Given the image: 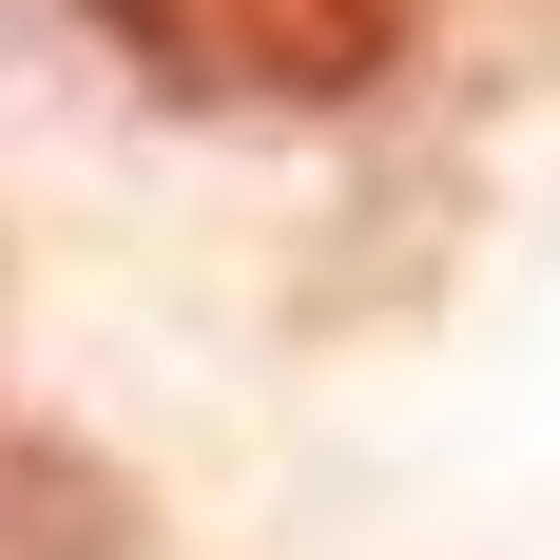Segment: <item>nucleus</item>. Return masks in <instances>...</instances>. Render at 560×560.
<instances>
[{"label": "nucleus", "instance_id": "1", "mask_svg": "<svg viewBox=\"0 0 560 560\" xmlns=\"http://www.w3.org/2000/svg\"><path fill=\"white\" fill-rule=\"evenodd\" d=\"M97 39L213 116H348L406 78L425 0H97Z\"/></svg>", "mask_w": 560, "mask_h": 560}, {"label": "nucleus", "instance_id": "2", "mask_svg": "<svg viewBox=\"0 0 560 560\" xmlns=\"http://www.w3.org/2000/svg\"><path fill=\"white\" fill-rule=\"evenodd\" d=\"M136 541H155V503H136L78 425L0 406V560H136Z\"/></svg>", "mask_w": 560, "mask_h": 560}]
</instances>
